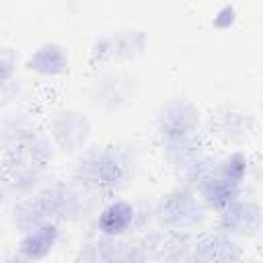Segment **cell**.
<instances>
[{
	"label": "cell",
	"instance_id": "cell-1",
	"mask_svg": "<svg viewBox=\"0 0 263 263\" xmlns=\"http://www.w3.org/2000/svg\"><path fill=\"white\" fill-rule=\"evenodd\" d=\"M123 208H125V203H115V214L117 216H113V212H111V208H107L105 212H103V218H101V226H103V230L105 232H109V234H115V232H121L127 224H129V220H132V214H127V216H119L121 212H123Z\"/></svg>",
	"mask_w": 263,
	"mask_h": 263
}]
</instances>
